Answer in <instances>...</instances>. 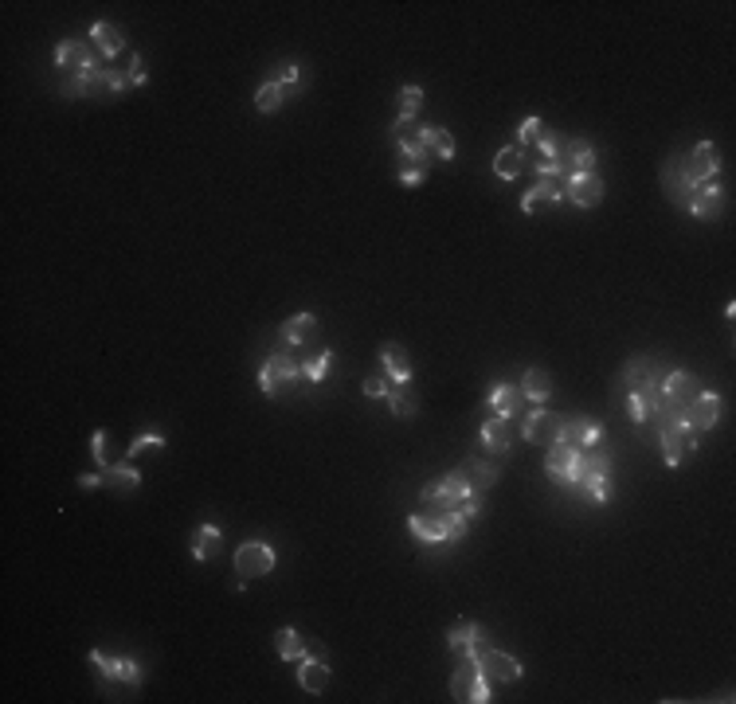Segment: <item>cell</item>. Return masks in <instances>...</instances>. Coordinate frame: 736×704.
<instances>
[{"mask_svg":"<svg viewBox=\"0 0 736 704\" xmlns=\"http://www.w3.org/2000/svg\"><path fill=\"white\" fill-rule=\"evenodd\" d=\"M305 384V372H302V360L290 357V352H270L267 365L259 368V388H263V395H270V400H286V395H294Z\"/></svg>","mask_w":736,"mask_h":704,"instance_id":"cell-1","label":"cell"},{"mask_svg":"<svg viewBox=\"0 0 736 704\" xmlns=\"http://www.w3.org/2000/svg\"><path fill=\"white\" fill-rule=\"evenodd\" d=\"M654 430H659V447H662V458H666L670 470H677V465H686L689 458H694L697 435L682 423V415L677 411H662L659 419H654Z\"/></svg>","mask_w":736,"mask_h":704,"instance_id":"cell-2","label":"cell"},{"mask_svg":"<svg viewBox=\"0 0 736 704\" xmlns=\"http://www.w3.org/2000/svg\"><path fill=\"white\" fill-rule=\"evenodd\" d=\"M392 138H395V145H400V165L423 168V173H427V165H432V149H427V130L419 126L415 118H395Z\"/></svg>","mask_w":736,"mask_h":704,"instance_id":"cell-3","label":"cell"},{"mask_svg":"<svg viewBox=\"0 0 736 704\" xmlns=\"http://www.w3.org/2000/svg\"><path fill=\"white\" fill-rule=\"evenodd\" d=\"M607 478H611V454L604 447H587L580 454V493L604 505L607 501Z\"/></svg>","mask_w":736,"mask_h":704,"instance_id":"cell-4","label":"cell"},{"mask_svg":"<svg viewBox=\"0 0 736 704\" xmlns=\"http://www.w3.org/2000/svg\"><path fill=\"white\" fill-rule=\"evenodd\" d=\"M450 697L470 700V704H490L494 700V689H490V681H486L478 662H470V657H462L459 662L455 677H450Z\"/></svg>","mask_w":736,"mask_h":704,"instance_id":"cell-5","label":"cell"},{"mask_svg":"<svg viewBox=\"0 0 736 704\" xmlns=\"http://www.w3.org/2000/svg\"><path fill=\"white\" fill-rule=\"evenodd\" d=\"M580 454H584V450L564 447V442H552L549 454H545L549 478L557 482V485H564V490H572V493H580Z\"/></svg>","mask_w":736,"mask_h":704,"instance_id":"cell-6","label":"cell"},{"mask_svg":"<svg viewBox=\"0 0 736 704\" xmlns=\"http://www.w3.org/2000/svg\"><path fill=\"white\" fill-rule=\"evenodd\" d=\"M721 411H724V400L717 392H697L677 415H682V423L694 430V435H701V430H713L721 423Z\"/></svg>","mask_w":736,"mask_h":704,"instance_id":"cell-7","label":"cell"},{"mask_svg":"<svg viewBox=\"0 0 736 704\" xmlns=\"http://www.w3.org/2000/svg\"><path fill=\"white\" fill-rule=\"evenodd\" d=\"M682 165H686L689 185L701 188V185H709V180H717V173H721V153H717V145H713V141H701V145H694L689 153H682Z\"/></svg>","mask_w":736,"mask_h":704,"instance_id":"cell-8","label":"cell"},{"mask_svg":"<svg viewBox=\"0 0 736 704\" xmlns=\"http://www.w3.org/2000/svg\"><path fill=\"white\" fill-rule=\"evenodd\" d=\"M659 388H662L666 411H682V407L701 392V380L694 376V372H686V368H670V372H662Z\"/></svg>","mask_w":736,"mask_h":704,"instance_id":"cell-9","label":"cell"},{"mask_svg":"<svg viewBox=\"0 0 736 704\" xmlns=\"http://www.w3.org/2000/svg\"><path fill=\"white\" fill-rule=\"evenodd\" d=\"M90 665L98 669L106 685H141V665L133 657H110L102 650H90Z\"/></svg>","mask_w":736,"mask_h":704,"instance_id":"cell-10","label":"cell"},{"mask_svg":"<svg viewBox=\"0 0 736 704\" xmlns=\"http://www.w3.org/2000/svg\"><path fill=\"white\" fill-rule=\"evenodd\" d=\"M278 564V555L270 544L263 540H247L240 552H235V572H240L243 579H259V575H270Z\"/></svg>","mask_w":736,"mask_h":704,"instance_id":"cell-11","label":"cell"},{"mask_svg":"<svg viewBox=\"0 0 736 704\" xmlns=\"http://www.w3.org/2000/svg\"><path fill=\"white\" fill-rule=\"evenodd\" d=\"M627 411H631V419H635V423H654V419L666 411V400H662L659 380L631 388V392H627Z\"/></svg>","mask_w":736,"mask_h":704,"instance_id":"cell-12","label":"cell"},{"mask_svg":"<svg viewBox=\"0 0 736 704\" xmlns=\"http://www.w3.org/2000/svg\"><path fill=\"white\" fill-rule=\"evenodd\" d=\"M564 196L576 208H599L604 203V180H599V173H572L564 176Z\"/></svg>","mask_w":736,"mask_h":704,"instance_id":"cell-13","label":"cell"},{"mask_svg":"<svg viewBox=\"0 0 736 704\" xmlns=\"http://www.w3.org/2000/svg\"><path fill=\"white\" fill-rule=\"evenodd\" d=\"M599 435H604V427L599 423H592V419H584V415H568V419H560L557 442L576 447V450H587V447H599Z\"/></svg>","mask_w":736,"mask_h":704,"instance_id":"cell-14","label":"cell"},{"mask_svg":"<svg viewBox=\"0 0 736 704\" xmlns=\"http://www.w3.org/2000/svg\"><path fill=\"white\" fill-rule=\"evenodd\" d=\"M557 430H560V419L552 411H545V407L525 411V419H521V435H525L529 447H552V442H557Z\"/></svg>","mask_w":736,"mask_h":704,"instance_id":"cell-15","label":"cell"},{"mask_svg":"<svg viewBox=\"0 0 736 704\" xmlns=\"http://www.w3.org/2000/svg\"><path fill=\"white\" fill-rule=\"evenodd\" d=\"M55 67H59L63 75H78V71H98V63H95V51H90V43H83V40H63L59 48H55Z\"/></svg>","mask_w":736,"mask_h":704,"instance_id":"cell-16","label":"cell"},{"mask_svg":"<svg viewBox=\"0 0 736 704\" xmlns=\"http://www.w3.org/2000/svg\"><path fill=\"white\" fill-rule=\"evenodd\" d=\"M662 188H666V196H670V200L677 203V208H689V196H694V185H689V176H686L682 153L666 157V165H662Z\"/></svg>","mask_w":736,"mask_h":704,"instance_id":"cell-17","label":"cell"},{"mask_svg":"<svg viewBox=\"0 0 736 704\" xmlns=\"http://www.w3.org/2000/svg\"><path fill=\"white\" fill-rule=\"evenodd\" d=\"M482 673H486V681H505V685H513V681H521V662L513 654H505V650H486L482 654Z\"/></svg>","mask_w":736,"mask_h":704,"instance_id":"cell-18","label":"cell"},{"mask_svg":"<svg viewBox=\"0 0 736 704\" xmlns=\"http://www.w3.org/2000/svg\"><path fill=\"white\" fill-rule=\"evenodd\" d=\"M486 411L490 415H505V419H517L525 411V395H521L517 384H494L490 388V400H486Z\"/></svg>","mask_w":736,"mask_h":704,"instance_id":"cell-19","label":"cell"},{"mask_svg":"<svg viewBox=\"0 0 736 704\" xmlns=\"http://www.w3.org/2000/svg\"><path fill=\"white\" fill-rule=\"evenodd\" d=\"M482 442H486V450L490 454H505L513 450V419H505V415H486V423H482Z\"/></svg>","mask_w":736,"mask_h":704,"instance_id":"cell-20","label":"cell"},{"mask_svg":"<svg viewBox=\"0 0 736 704\" xmlns=\"http://www.w3.org/2000/svg\"><path fill=\"white\" fill-rule=\"evenodd\" d=\"M724 192L717 180H709V185H701V188H694V196H689V212L697 215V220H717V215L724 212Z\"/></svg>","mask_w":736,"mask_h":704,"instance_id":"cell-21","label":"cell"},{"mask_svg":"<svg viewBox=\"0 0 736 704\" xmlns=\"http://www.w3.org/2000/svg\"><path fill=\"white\" fill-rule=\"evenodd\" d=\"M564 200V185L557 176H541L533 188L521 196V212L525 215H533V212H541V208H549V203H560Z\"/></svg>","mask_w":736,"mask_h":704,"instance_id":"cell-22","label":"cell"},{"mask_svg":"<svg viewBox=\"0 0 736 704\" xmlns=\"http://www.w3.org/2000/svg\"><path fill=\"white\" fill-rule=\"evenodd\" d=\"M459 470L467 474L470 497H478V501H482V497L494 490V485H497V478H502V474H497V465H494V462H482V458H467V462L459 465Z\"/></svg>","mask_w":736,"mask_h":704,"instance_id":"cell-23","label":"cell"},{"mask_svg":"<svg viewBox=\"0 0 736 704\" xmlns=\"http://www.w3.org/2000/svg\"><path fill=\"white\" fill-rule=\"evenodd\" d=\"M407 528L419 544H447V532H443V513L435 509H419V513L407 517Z\"/></svg>","mask_w":736,"mask_h":704,"instance_id":"cell-24","label":"cell"},{"mask_svg":"<svg viewBox=\"0 0 736 704\" xmlns=\"http://www.w3.org/2000/svg\"><path fill=\"white\" fill-rule=\"evenodd\" d=\"M380 365H384V376L392 384H407L412 380V360H407V348L395 345V340H384L380 345Z\"/></svg>","mask_w":736,"mask_h":704,"instance_id":"cell-25","label":"cell"},{"mask_svg":"<svg viewBox=\"0 0 736 704\" xmlns=\"http://www.w3.org/2000/svg\"><path fill=\"white\" fill-rule=\"evenodd\" d=\"M560 165H564V173H568V176L572 173H595V149L584 138H568Z\"/></svg>","mask_w":736,"mask_h":704,"instance_id":"cell-26","label":"cell"},{"mask_svg":"<svg viewBox=\"0 0 736 704\" xmlns=\"http://www.w3.org/2000/svg\"><path fill=\"white\" fill-rule=\"evenodd\" d=\"M650 380H662V365L654 357H631L622 365V388H639V384H650Z\"/></svg>","mask_w":736,"mask_h":704,"instance_id":"cell-27","label":"cell"},{"mask_svg":"<svg viewBox=\"0 0 736 704\" xmlns=\"http://www.w3.org/2000/svg\"><path fill=\"white\" fill-rule=\"evenodd\" d=\"M318 337V317L313 313H294L290 321H282V345H310Z\"/></svg>","mask_w":736,"mask_h":704,"instance_id":"cell-28","label":"cell"},{"mask_svg":"<svg viewBox=\"0 0 736 704\" xmlns=\"http://www.w3.org/2000/svg\"><path fill=\"white\" fill-rule=\"evenodd\" d=\"M298 685L305 692H325V685H330V662H318V657L305 654L298 665Z\"/></svg>","mask_w":736,"mask_h":704,"instance_id":"cell-29","label":"cell"},{"mask_svg":"<svg viewBox=\"0 0 736 704\" xmlns=\"http://www.w3.org/2000/svg\"><path fill=\"white\" fill-rule=\"evenodd\" d=\"M517 388H521V395H525V400L545 403L549 395H552V376H549L545 368H525V376H521Z\"/></svg>","mask_w":736,"mask_h":704,"instance_id":"cell-30","label":"cell"},{"mask_svg":"<svg viewBox=\"0 0 736 704\" xmlns=\"http://www.w3.org/2000/svg\"><path fill=\"white\" fill-rule=\"evenodd\" d=\"M90 40H95V48L102 55H118L122 48H126V36H122L118 24H110V20H98L95 28H90Z\"/></svg>","mask_w":736,"mask_h":704,"instance_id":"cell-31","label":"cell"},{"mask_svg":"<svg viewBox=\"0 0 736 704\" xmlns=\"http://www.w3.org/2000/svg\"><path fill=\"white\" fill-rule=\"evenodd\" d=\"M220 544H223V532L216 525H200L196 537H192V555H196L200 564H208L212 555H220Z\"/></svg>","mask_w":736,"mask_h":704,"instance_id":"cell-32","label":"cell"},{"mask_svg":"<svg viewBox=\"0 0 736 704\" xmlns=\"http://www.w3.org/2000/svg\"><path fill=\"white\" fill-rule=\"evenodd\" d=\"M384 400H388L395 419H415V411H419V400L407 384H388V395H384Z\"/></svg>","mask_w":736,"mask_h":704,"instance_id":"cell-33","label":"cell"},{"mask_svg":"<svg viewBox=\"0 0 736 704\" xmlns=\"http://www.w3.org/2000/svg\"><path fill=\"white\" fill-rule=\"evenodd\" d=\"M494 173L502 180H517L525 173V149H521V145H505V149L494 157Z\"/></svg>","mask_w":736,"mask_h":704,"instance_id":"cell-34","label":"cell"},{"mask_svg":"<svg viewBox=\"0 0 736 704\" xmlns=\"http://www.w3.org/2000/svg\"><path fill=\"white\" fill-rule=\"evenodd\" d=\"M486 638V627L482 622H455V627L447 630V645L455 654H462V650H470L474 642H482Z\"/></svg>","mask_w":736,"mask_h":704,"instance_id":"cell-35","label":"cell"},{"mask_svg":"<svg viewBox=\"0 0 736 704\" xmlns=\"http://www.w3.org/2000/svg\"><path fill=\"white\" fill-rule=\"evenodd\" d=\"M275 645H278L282 662H302V657H305V634H298L294 627H282L275 634Z\"/></svg>","mask_w":736,"mask_h":704,"instance_id":"cell-36","label":"cell"},{"mask_svg":"<svg viewBox=\"0 0 736 704\" xmlns=\"http://www.w3.org/2000/svg\"><path fill=\"white\" fill-rule=\"evenodd\" d=\"M427 130V149H432V161H450L455 157V138L443 126H423Z\"/></svg>","mask_w":736,"mask_h":704,"instance_id":"cell-37","label":"cell"},{"mask_svg":"<svg viewBox=\"0 0 736 704\" xmlns=\"http://www.w3.org/2000/svg\"><path fill=\"white\" fill-rule=\"evenodd\" d=\"M106 485L114 493H130V490H138V485H141V474L133 470V465H110V470H106Z\"/></svg>","mask_w":736,"mask_h":704,"instance_id":"cell-38","label":"cell"},{"mask_svg":"<svg viewBox=\"0 0 736 704\" xmlns=\"http://www.w3.org/2000/svg\"><path fill=\"white\" fill-rule=\"evenodd\" d=\"M282 98H286V86H282V83H267V86H259L255 106H259V113H275L282 106Z\"/></svg>","mask_w":736,"mask_h":704,"instance_id":"cell-39","label":"cell"},{"mask_svg":"<svg viewBox=\"0 0 736 704\" xmlns=\"http://www.w3.org/2000/svg\"><path fill=\"white\" fill-rule=\"evenodd\" d=\"M541 153H545V161H560V157H564V145H568V138H564V133H557V130H552V126H545V133H541Z\"/></svg>","mask_w":736,"mask_h":704,"instance_id":"cell-40","label":"cell"},{"mask_svg":"<svg viewBox=\"0 0 736 704\" xmlns=\"http://www.w3.org/2000/svg\"><path fill=\"white\" fill-rule=\"evenodd\" d=\"M330 365H333V352L325 348V352H318L313 360H302V372H305V380H310V384H322L325 372H330Z\"/></svg>","mask_w":736,"mask_h":704,"instance_id":"cell-41","label":"cell"},{"mask_svg":"<svg viewBox=\"0 0 736 704\" xmlns=\"http://www.w3.org/2000/svg\"><path fill=\"white\" fill-rule=\"evenodd\" d=\"M419 106H423V90H419L415 83L400 86V118H415Z\"/></svg>","mask_w":736,"mask_h":704,"instance_id":"cell-42","label":"cell"},{"mask_svg":"<svg viewBox=\"0 0 736 704\" xmlns=\"http://www.w3.org/2000/svg\"><path fill=\"white\" fill-rule=\"evenodd\" d=\"M443 532H447V544H459V540H467L470 520L462 513H443Z\"/></svg>","mask_w":736,"mask_h":704,"instance_id":"cell-43","label":"cell"},{"mask_svg":"<svg viewBox=\"0 0 736 704\" xmlns=\"http://www.w3.org/2000/svg\"><path fill=\"white\" fill-rule=\"evenodd\" d=\"M541 133H545V122L541 118H525L517 126V141H521V149H529V145H537L541 141Z\"/></svg>","mask_w":736,"mask_h":704,"instance_id":"cell-44","label":"cell"},{"mask_svg":"<svg viewBox=\"0 0 736 704\" xmlns=\"http://www.w3.org/2000/svg\"><path fill=\"white\" fill-rule=\"evenodd\" d=\"M161 447H165V438H161V435H138V438L130 442V450H126V454L133 458V454H145V450H161Z\"/></svg>","mask_w":736,"mask_h":704,"instance_id":"cell-45","label":"cell"},{"mask_svg":"<svg viewBox=\"0 0 736 704\" xmlns=\"http://www.w3.org/2000/svg\"><path fill=\"white\" fill-rule=\"evenodd\" d=\"M388 376H368L365 384H360V388H365V395H368V400H384V395H388Z\"/></svg>","mask_w":736,"mask_h":704,"instance_id":"cell-46","label":"cell"},{"mask_svg":"<svg viewBox=\"0 0 736 704\" xmlns=\"http://www.w3.org/2000/svg\"><path fill=\"white\" fill-rule=\"evenodd\" d=\"M278 83H282V86L302 83V67H298V63H282V67H278Z\"/></svg>","mask_w":736,"mask_h":704,"instance_id":"cell-47","label":"cell"},{"mask_svg":"<svg viewBox=\"0 0 736 704\" xmlns=\"http://www.w3.org/2000/svg\"><path fill=\"white\" fill-rule=\"evenodd\" d=\"M145 78H150V71H145V59H141V55H133V59H130V83L141 86Z\"/></svg>","mask_w":736,"mask_h":704,"instance_id":"cell-48","label":"cell"},{"mask_svg":"<svg viewBox=\"0 0 736 704\" xmlns=\"http://www.w3.org/2000/svg\"><path fill=\"white\" fill-rule=\"evenodd\" d=\"M90 450H95V462L106 465V430H95V438H90Z\"/></svg>","mask_w":736,"mask_h":704,"instance_id":"cell-49","label":"cell"},{"mask_svg":"<svg viewBox=\"0 0 736 704\" xmlns=\"http://www.w3.org/2000/svg\"><path fill=\"white\" fill-rule=\"evenodd\" d=\"M419 180H423V168H400V185H407V188H415Z\"/></svg>","mask_w":736,"mask_h":704,"instance_id":"cell-50","label":"cell"},{"mask_svg":"<svg viewBox=\"0 0 736 704\" xmlns=\"http://www.w3.org/2000/svg\"><path fill=\"white\" fill-rule=\"evenodd\" d=\"M78 485H83V490H98V485H106V474H83Z\"/></svg>","mask_w":736,"mask_h":704,"instance_id":"cell-51","label":"cell"},{"mask_svg":"<svg viewBox=\"0 0 736 704\" xmlns=\"http://www.w3.org/2000/svg\"><path fill=\"white\" fill-rule=\"evenodd\" d=\"M305 654H310V657H318V662H330V650H325L322 642H310V638H305Z\"/></svg>","mask_w":736,"mask_h":704,"instance_id":"cell-52","label":"cell"}]
</instances>
